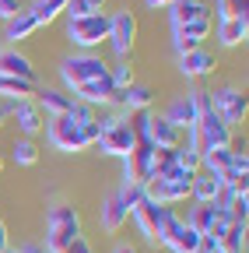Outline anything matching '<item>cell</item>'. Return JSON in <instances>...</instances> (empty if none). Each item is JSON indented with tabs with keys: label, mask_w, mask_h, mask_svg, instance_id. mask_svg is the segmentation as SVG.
Instances as JSON below:
<instances>
[{
	"label": "cell",
	"mask_w": 249,
	"mask_h": 253,
	"mask_svg": "<svg viewBox=\"0 0 249 253\" xmlns=\"http://www.w3.org/2000/svg\"><path fill=\"white\" fill-rule=\"evenodd\" d=\"M95 137H99V123H77L71 116H49L46 120V141L53 151L74 155V151L91 148Z\"/></svg>",
	"instance_id": "1"
},
{
	"label": "cell",
	"mask_w": 249,
	"mask_h": 253,
	"mask_svg": "<svg viewBox=\"0 0 249 253\" xmlns=\"http://www.w3.org/2000/svg\"><path fill=\"white\" fill-rule=\"evenodd\" d=\"M81 214L74 204H53L49 214H46V239L42 246L49 253H64L74 239H81Z\"/></svg>",
	"instance_id": "2"
},
{
	"label": "cell",
	"mask_w": 249,
	"mask_h": 253,
	"mask_svg": "<svg viewBox=\"0 0 249 253\" xmlns=\"http://www.w3.org/2000/svg\"><path fill=\"white\" fill-rule=\"evenodd\" d=\"M193 179H197V172H190V169L176 166L169 176H162V179H151V183L144 186V190H147V201L172 208V204H179V201H186V197H190V186H193Z\"/></svg>",
	"instance_id": "3"
},
{
	"label": "cell",
	"mask_w": 249,
	"mask_h": 253,
	"mask_svg": "<svg viewBox=\"0 0 249 253\" xmlns=\"http://www.w3.org/2000/svg\"><path fill=\"white\" fill-rule=\"evenodd\" d=\"M106 74H109V63L102 56H95V53H74V56H67L64 63H60V78H64L67 91L95 81V78H106Z\"/></svg>",
	"instance_id": "4"
},
{
	"label": "cell",
	"mask_w": 249,
	"mask_h": 253,
	"mask_svg": "<svg viewBox=\"0 0 249 253\" xmlns=\"http://www.w3.org/2000/svg\"><path fill=\"white\" fill-rule=\"evenodd\" d=\"M67 39L81 49H95L109 39V14H88V18H67Z\"/></svg>",
	"instance_id": "5"
},
{
	"label": "cell",
	"mask_w": 249,
	"mask_h": 253,
	"mask_svg": "<svg viewBox=\"0 0 249 253\" xmlns=\"http://www.w3.org/2000/svg\"><path fill=\"white\" fill-rule=\"evenodd\" d=\"M211 109L221 116L232 130L239 123H246V116H249V99L242 95V88H235V84H225V88H217V91H211Z\"/></svg>",
	"instance_id": "6"
},
{
	"label": "cell",
	"mask_w": 249,
	"mask_h": 253,
	"mask_svg": "<svg viewBox=\"0 0 249 253\" xmlns=\"http://www.w3.org/2000/svg\"><path fill=\"white\" fill-rule=\"evenodd\" d=\"M200 232H193L186 221L169 208V214H165V229H162V243L158 246H169L172 253H197L200 250Z\"/></svg>",
	"instance_id": "7"
},
{
	"label": "cell",
	"mask_w": 249,
	"mask_h": 253,
	"mask_svg": "<svg viewBox=\"0 0 249 253\" xmlns=\"http://www.w3.org/2000/svg\"><path fill=\"white\" fill-rule=\"evenodd\" d=\"M134 42H137V18H134V11L109 14V46H112V53L119 60H130Z\"/></svg>",
	"instance_id": "8"
},
{
	"label": "cell",
	"mask_w": 249,
	"mask_h": 253,
	"mask_svg": "<svg viewBox=\"0 0 249 253\" xmlns=\"http://www.w3.org/2000/svg\"><path fill=\"white\" fill-rule=\"evenodd\" d=\"M165 214H169V208H165V204H154V201H144V204H137V208L130 211V218H134L137 232L144 236V243H151V246H158V243H162Z\"/></svg>",
	"instance_id": "9"
},
{
	"label": "cell",
	"mask_w": 249,
	"mask_h": 253,
	"mask_svg": "<svg viewBox=\"0 0 249 253\" xmlns=\"http://www.w3.org/2000/svg\"><path fill=\"white\" fill-rule=\"evenodd\" d=\"M193 130H197V141H200V148L204 151H214V148H232V126L217 116L214 109L211 113H204L197 123H193Z\"/></svg>",
	"instance_id": "10"
},
{
	"label": "cell",
	"mask_w": 249,
	"mask_h": 253,
	"mask_svg": "<svg viewBox=\"0 0 249 253\" xmlns=\"http://www.w3.org/2000/svg\"><path fill=\"white\" fill-rule=\"evenodd\" d=\"M95 148H99V155H112V158H127L134 148H137V137H134V130H130V123H127V116H123L116 126H109L106 134H99L95 137Z\"/></svg>",
	"instance_id": "11"
},
{
	"label": "cell",
	"mask_w": 249,
	"mask_h": 253,
	"mask_svg": "<svg viewBox=\"0 0 249 253\" xmlns=\"http://www.w3.org/2000/svg\"><path fill=\"white\" fill-rule=\"evenodd\" d=\"M151 162H154V148L147 141H137V148L123 158V172H127V179L123 183H141L147 186L151 183Z\"/></svg>",
	"instance_id": "12"
},
{
	"label": "cell",
	"mask_w": 249,
	"mask_h": 253,
	"mask_svg": "<svg viewBox=\"0 0 249 253\" xmlns=\"http://www.w3.org/2000/svg\"><path fill=\"white\" fill-rule=\"evenodd\" d=\"M151 102H154V88L151 84H130V88H116L112 91V99H109V106H116V109H123V113H137V109H151Z\"/></svg>",
	"instance_id": "13"
},
{
	"label": "cell",
	"mask_w": 249,
	"mask_h": 253,
	"mask_svg": "<svg viewBox=\"0 0 249 253\" xmlns=\"http://www.w3.org/2000/svg\"><path fill=\"white\" fill-rule=\"evenodd\" d=\"M182 141H186V130L172 126L165 116H151V126H147V144H151V148L176 151V148H182Z\"/></svg>",
	"instance_id": "14"
},
{
	"label": "cell",
	"mask_w": 249,
	"mask_h": 253,
	"mask_svg": "<svg viewBox=\"0 0 249 253\" xmlns=\"http://www.w3.org/2000/svg\"><path fill=\"white\" fill-rule=\"evenodd\" d=\"M0 78H18V81H36V67L18 46L0 49Z\"/></svg>",
	"instance_id": "15"
},
{
	"label": "cell",
	"mask_w": 249,
	"mask_h": 253,
	"mask_svg": "<svg viewBox=\"0 0 249 253\" xmlns=\"http://www.w3.org/2000/svg\"><path fill=\"white\" fill-rule=\"evenodd\" d=\"M211 28H214L211 18L193 21V25H182V28H172V46H176V53L182 56V53H190V49H200V42L211 36Z\"/></svg>",
	"instance_id": "16"
},
{
	"label": "cell",
	"mask_w": 249,
	"mask_h": 253,
	"mask_svg": "<svg viewBox=\"0 0 249 253\" xmlns=\"http://www.w3.org/2000/svg\"><path fill=\"white\" fill-rule=\"evenodd\" d=\"M36 106L42 116H67L74 109V95H67L64 88H36Z\"/></svg>",
	"instance_id": "17"
},
{
	"label": "cell",
	"mask_w": 249,
	"mask_h": 253,
	"mask_svg": "<svg viewBox=\"0 0 249 253\" xmlns=\"http://www.w3.org/2000/svg\"><path fill=\"white\" fill-rule=\"evenodd\" d=\"M7 106H11V116H14V123H18L21 137H36L42 126H46V116L39 113V106H36L32 99H25V102H7Z\"/></svg>",
	"instance_id": "18"
},
{
	"label": "cell",
	"mask_w": 249,
	"mask_h": 253,
	"mask_svg": "<svg viewBox=\"0 0 249 253\" xmlns=\"http://www.w3.org/2000/svg\"><path fill=\"white\" fill-rule=\"evenodd\" d=\"M204 18H211V4H207V0H176V4L169 7L172 28L193 25V21H204Z\"/></svg>",
	"instance_id": "19"
},
{
	"label": "cell",
	"mask_w": 249,
	"mask_h": 253,
	"mask_svg": "<svg viewBox=\"0 0 249 253\" xmlns=\"http://www.w3.org/2000/svg\"><path fill=\"white\" fill-rule=\"evenodd\" d=\"M127 218H130V211L119 204V197H116V190L109 197H102V208H99V225H102V232H109V236H116L123 225H127Z\"/></svg>",
	"instance_id": "20"
},
{
	"label": "cell",
	"mask_w": 249,
	"mask_h": 253,
	"mask_svg": "<svg viewBox=\"0 0 249 253\" xmlns=\"http://www.w3.org/2000/svg\"><path fill=\"white\" fill-rule=\"evenodd\" d=\"M214 67H217V60H214V53H207L204 46L179 56V74H182V78H207Z\"/></svg>",
	"instance_id": "21"
},
{
	"label": "cell",
	"mask_w": 249,
	"mask_h": 253,
	"mask_svg": "<svg viewBox=\"0 0 249 253\" xmlns=\"http://www.w3.org/2000/svg\"><path fill=\"white\" fill-rule=\"evenodd\" d=\"M112 91H116V88H112V81H109V74H106V78H95V81H88V84L74 88V99L95 109V106H109Z\"/></svg>",
	"instance_id": "22"
},
{
	"label": "cell",
	"mask_w": 249,
	"mask_h": 253,
	"mask_svg": "<svg viewBox=\"0 0 249 253\" xmlns=\"http://www.w3.org/2000/svg\"><path fill=\"white\" fill-rule=\"evenodd\" d=\"M249 36V14H235V18H225L217 21V39H221V46H242Z\"/></svg>",
	"instance_id": "23"
},
{
	"label": "cell",
	"mask_w": 249,
	"mask_h": 253,
	"mask_svg": "<svg viewBox=\"0 0 249 253\" xmlns=\"http://www.w3.org/2000/svg\"><path fill=\"white\" fill-rule=\"evenodd\" d=\"M165 120L172 126H179V130H190V126L197 123V113H193L190 95H176V99L169 102V109H165Z\"/></svg>",
	"instance_id": "24"
},
{
	"label": "cell",
	"mask_w": 249,
	"mask_h": 253,
	"mask_svg": "<svg viewBox=\"0 0 249 253\" xmlns=\"http://www.w3.org/2000/svg\"><path fill=\"white\" fill-rule=\"evenodd\" d=\"M39 28H42V25L36 21V14H32V11H21L18 18H11V21H7V42L14 46V42H21V39H32Z\"/></svg>",
	"instance_id": "25"
},
{
	"label": "cell",
	"mask_w": 249,
	"mask_h": 253,
	"mask_svg": "<svg viewBox=\"0 0 249 253\" xmlns=\"http://www.w3.org/2000/svg\"><path fill=\"white\" fill-rule=\"evenodd\" d=\"M217 190H221V179H217V176L197 172V179H193V186H190V197H193V204H214Z\"/></svg>",
	"instance_id": "26"
},
{
	"label": "cell",
	"mask_w": 249,
	"mask_h": 253,
	"mask_svg": "<svg viewBox=\"0 0 249 253\" xmlns=\"http://www.w3.org/2000/svg\"><path fill=\"white\" fill-rule=\"evenodd\" d=\"M67 4H71V0H36L32 14H36L39 25H53L60 14H67Z\"/></svg>",
	"instance_id": "27"
},
{
	"label": "cell",
	"mask_w": 249,
	"mask_h": 253,
	"mask_svg": "<svg viewBox=\"0 0 249 253\" xmlns=\"http://www.w3.org/2000/svg\"><path fill=\"white\" fill-rule=\"evenodd\" d=\"M217 250L225 253H246V221H232L225 229V236L217 239Z\"/></svg>",
	"instance_id": "28"
},
{
	"label": "cell",
	"mask_w": 249,
	"mask_h": 253,
	"mask_svg": "<svg viewBox=\"0 0 249 253\" xmlns=\"http://www.w3.org/2000/svg\"><path fill=\"white\" fill-rule=\"evenodd\" d=\"M0 95H7L11 102H25L36 95V81H18V78H0Z\"/></svg>",
	"instance_id": "29"
},
{
	"label": "cell",
	"mask_w": 249,
	"mask_h": 253,
	"mask_svg": "<svg viewBox=\"0 0 249 253\" xmlns=\"http://www.w3.org/2000/svg\"><path fill=\"white\" fill-rule=\"evenodd\" d=\"M182 221H186V225H190L193 232L207 236V229H211V221H214V204H193V208H190V214H186Z\"/></svg>",
	"instance_id": "30"
},
{
	"label": "cell",
	"mask_w": 249,
	"mask_h": 253,
	"mask_svg": "<svg viewBox=\"0 0 249 253\" xmlns=\"http://www.w3.org/2000/svg\"><path fill=\"white\" fill-rule=\"evenodd\" d=\"M11 158H14V166H36L39 162V144L32 137H18L14 148H11Z\"/></svg>",
	"instance_id": "31"
},
{
	"label": "cell",
	"mask_w": 249,
	"mask_h": 253,
	"mask_svg": "<svg viewBox=\"0 0 249 253\" xmlns=\"http://www.w3.org/2000/svg\"><path fill=\"white\" fill-rule=\"evenodd\" d=\"M116 197H119V204L127 208V211H134L137 204H144V201H147V190H144L141 183H123V186L116 190Z\"/></svg>",
	"instance_id": "32"
},
{
	"label": "cell",
	"mask_w": 249,
	"mask_h": 253,
	"mask_svg": "<svg viewBox=\"0 0 249 253\" xmlns=\"http://www.w3.org/2000/svg\"><path fill=\"white\" fill-rule=\"evenodd\" d=\"M109 81H112V88H130V84H134V67H130V60H119L116 67H109Z\"/></svg>",
	"instance_id": "33"
},
{
	"label": "cell",
	"mask_w": 249,
	"mask_h": 253,
	"mask_svg": "<svg viewBox=\"0 0 249 253\" xmlns=\"http://www.w3.org/2000/svg\"><path fill=\"white\" fill-rule=\"evenodd\" d=\"M249 0H214V11H217V21L225 18H235V14H246Z\"/></svg>",
	"instance_id": "34"
},
{
	"label": "cell",
	"mask_w": 249,
	"mask_h": 253,
	"mask_svg": "<svg viewBox=\"0 0 249 253\" xmlns=\"http://www.w3.org/2000/svg\"><path fill=\"white\" fill-rule=\"evenodd\" d=\"M228 214H232V221H246V218H249V194H239V197L232 201Z\"/></svg>",
	"instance_id": "35"
},
{
	"label": "cell",
	"mask_w": 249,
	"mask_h": 253,
	"mask_svg": "<svg viewBox=\"0 0 249 253\" xmlns=\"http://www.w3.org/2000/svg\"><path fill=\"white\" fill-rule=\"evenodd\" d=\"M67 116H71V120H77V123H95V109L84 106V102H77V99H74V109H71Z\"/></svg>",
	"instance_id": "36"
},
{
	"label": "cell",
	"mask_w": 249,
	"mask_h": 253,
	"mask_svg": "<svg viewBox=\"0 0 249 253\" xmlns=\"http://www.w3.org/2000/svg\"><path fill=\"white\" fill-rule=\"evenodd\" d=\"M25 7H21V0H0V21H11V18H18Z\"/></svg>",
	"instance_id": "37"
},
{
	"label": "cell",
	"mask_w": 249,
	"mask_h": 253,
	"mask_svg": "<svg viewBox=\"0 0 249 253\" xmlns=\"http://www.w3.org/2000/svg\"><path fill=\"white\" fill-rule=\"evenodd\" d=\"M7 253H49V250H46V246H42L39 239H25V243H21L18 250H7Z\"/></svg>",
	"instance_id": "38"
},
{
	"label": "cell",
	"mask_w": 249,
	"mask_h": 253,
	"mask_svg": "<svg viewBox=\"0 0 249 253\" xmlns=\"http://www.w3.org/2000/svg\"><path fill=\"white\" fill-rule=\"evenodd\" d=\"M64 253H95V250H91V243H88V239L81 236V239H74V243H71V246H67Z\"/></svg>",
	"instance_id": "39"
},
{
	"label": "cell",
	"mask_w": 249,
	"mask_h": 253,
	"mask_svg": "<svg viewBox=\"0 0 249 253\" xmlns=\"http://www.w3.org/2000/svg\"><path fill=\"white\" fill-rule=\"evenodd\" d=\"M7 221H4V214H0V253H7Z\"/></svg>",
	"instance_id": "40"
},
{
	"label": "cell",
	"mask_w": 249,
	"mask_h": 253,
	"mask_svg": "<svg viewBox=\"0 0 249 253\" xmlns=\"http://www.w3.org/2000/svg\"><path fill=\"white\" fill-rule=\"evenodd\" d=\"M144 4H147L151 11H162V7H172L176 0H144Z\"/></svg>",
	"instance_id": "41"
},
{
	"label": "cell",
	"mask_w": 249,
	"mask_h": 253,
	"mask_svg": "<svg viewBox=\"0 0 249 253\" xmlns=\"http://www.w3.org/2000/svg\"><path fill=\"white\" fill-rule=\"evenodd\" d=\"M84 7H88L91 14H102V7H106V0H84Z\"/></svg>",
	"instance_id": "42"
},
{
	"label": "cell",
	"mask_w": 249,
	"mask_h": 253,
	"mask_svg": "<svg viewBox=\"0 0 249 253\" xmlns=\"http://www.w3.org/2000/svg\"><path fill=\"white\" fill-rule=\"evenodd\" d=\"M7 120H11V106H7V102H0V126H4Z\"/></svg>",
	"instance_id": "43"
},
{
	"label": "cell",
	"mask_w": 249,
	"mask_h": 253,
	"mask_svg": "<svg viewBox=\"0 0 249 253\" xmlns=\"http://www.w3.org/2000/svg\"><path fill=\"white\" fill-rule=\"evenodd\" d=\"M112 253H137V246H130V243H119Z\"/></svg>",
	"instance_id": "44"
},
{
	"label": "cell",
	"mask_w": 249,
	"mask_h": 253,
	"mask_svg": "<svg viewBox=\"0 0 249 253\" xmlns=\"http://www.w3.org/2000/svg\"><path fill=\"white\" fill-rule=\"evenodd\" d=\"M0 172H4V158H0Z\"/></svg>",
	"instance_id": "45"
},
{
	"label": "cell",
	"mask_w": 249,
	"mask_h": 253,
	"mask_svg": "<svg viewBox=\"0 0 249 253\" xmlns=\"http://www.w3.org/2000/svg\"><path fill=\"white\" fill-rule=\"evenodd\" d=\"M217 253H225V250H217Z\"/></svg>",
	"instance_id": "46"
}]
</instances>
